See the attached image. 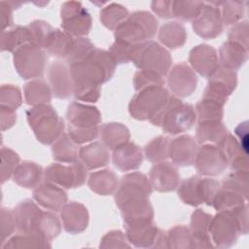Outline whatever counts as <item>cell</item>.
<instances>
[{"instance_id": "6da1fadb", "label": "cell", "mask_w": 249, "mask_h": 249, "mask_svg": "<svg viewBox=\"0 0 249 249\" xmlns=\"http://www.w3.org/2000/svg\"><path fill=\"white\" fill-rule=\"evenodd\" d=\"M68 65L75 98L94 103L100 97L101 85L112 79L117 64L108 51L95 48L84 59Z\"/></svg>"}, {"instance_id": "7a4b0ae2", "label": "cell", "mask_w": 249, "mask_h": 249, "mask_svg": "<svg viewBox=\"0 0 249 249\" xmlns=\"http://www.w3.org/2000/svg\"><path fill=\"white\" fill-rule=\"evenodd\" d=\"M196 121V113L193 105L184 103L177 96H169L160 112L150 121L156 126L169 134H179L192 128Z\"/></svg>"}, {"instance_id": "3957f363", "label": "cell", "mask_w": 249, "mask_h": 249, "mask_svg": "<svg viewBox=\"0 0 249 249\" xmlns=\"http://www.w3.org/2000/svg\"><path fill=\"white\" fill-rule=\"evenodd\" d=\"M26 119L35 137L44 145L53 144L64 131V121L50 104L31 107L26 111Z\"/></svg>"}, {"instance_id": "277c9868", "label": "cell", "mask_w": 249, "mask_h": 249, "mask_svg": "<svg viewBox=\"0 0 249 249\" xmlns=\"http://www.w3.org/2000/svg\"><path fill=\"white\" fill-rule=\"evenodd\" d=\"M158 25L157 18L151 13L136 11L116 28L115 38L129 44L143 43L156 35Z\"/></svg>"}, {"instance_id": "5b68a950", "label": "cell", "mask_w": 249, "mask_h": 249, "mask_svg": "<svg viewBox=\"0 0 249 249\" xmlns=\"http://www.w3.org/2000/svg\"><path fill=\"white\" fill-rule=\"evenodd\" d=\"M131 62L140 70L154 72L163 78L170 70L172 58L165 48L149 40L134 45Z\"/></svg>"}, {"instance_id": "8992f818", "label": "cell", "mask_w": 249, "mask_h": 249, "mask_svg": "<svg viewBox=\"0 0 249 249\" xmlns=\"http://www.w3.org/2000/svg\"><path fill=\"white\" fill-rule=\"evenodd\" d=\"M169 91L163 86H154L138 90L128 104L130 116L139 121H151L166 104Z\"/></svg>"}, {"instance_id": "52a82bcc", "label": "cell", "mask_w": 249, "mask_h": 249, "mask_svg": "<svg viewBox=\"0 0 249 249\" xmlns=\"http://www.w3.org/2000/svg\"><path fill=\"white\" fill-rule=\"evenodd\" d=\"M221 184L215 179L194 175L179 184L178 196L184 203L191 206H198L202 203L210 206Z\"/></svg>"}, {"instance_id": "ba28073f", "label": "cell", "mask_w": 249, "mask_h": 249, "mask_svg": "<svg viewBox=\"0 0 249 249\" xmlns=\"http://www.w3.org/2000/svg\"><path fill=\"white\" fill-rule=\"evenodd\" d=\"M13 62L17 73L22 79L39 78L44 73L47 54L44 49L34 44H26L13 53Z\"/></svg>"}, {"instance_id": "9c48e42d", "label": "cell", "mask_w": 249, "mask_h": 249, "mask_svg": "<svg viewBox=\"0 0 249 249\" xmlns=\"http://www.w3.org/2000/svg\"><path fill=\"white\" fill-rule=\"evenodd\" d=\"M44 179L61 188H79L86 182L87 168L80 160L68 164L56 162L44 170Z\"/></svg>"}, {"instance_id": "30bf717a", "label": "cell", "mask_w": 249, "mask_h": 249, "mask_svg": "<svg viewBox=\"0 0 249 249\" xmlns=\"http://www.w3.org/2000/svg\"><path fill=\"white\" fill-rule=\"evenodd\" d=\"M209 233L212 242L220 248L235 244L240 232L239 224L231 210H222L211 219Z\"/></svg>"}, {"instance_id": "8fae6325", "label": "cell", "mask_w": 249, "mask_h": 249, "mask_svg": "<svg viewBox=\"0 0 249 249\" xmlns=\"http://www.w3.org/2000/svg\"><path fill=\"white\" fill-rule=\"evenodd\" d=\"M61 27L72 36L84 37L91 28V17L81 2L67 1L61 5Z\"/></svg>"}, {"instance_id": "7c38bea8", "label": "cell", "mask_w": 249, "mask_h": 249, "mask_svg": "<svg viewBox=\"0 0 249 249\" xmlns=\"http://www.w3.org/2000/svg\"><path fill=\"white\" fill-rule=\"evenodd\" d=\"M152 186L147 176L140 172L127 173L122 177L118 189L115 192V201L118 207L126 201L149 197L152 194Z\"/></svg>"}, {"instance_id": "4fadbf2b", "label": "cell", "mask_w": 249, "mask_h": 249, "mask_svg": "<svg viewBox=\"0 0 249 249\" xmlns=\"http://www.w3.org/2000/svg\"><path fill=\"white\" fill-rule=\"evenodd\" d=\"M194 163L196 171L204 176H217L223 173L229 164L223 151L211 143L202 144L197 148Z\"/></svg>"}, {"instance_id": "5bb4252c", "label": "cell", "mask_w": 249, "mask_h": 249, "mask_svg": "<svg viewBox=\"0 0 249 249\" xmlns=\"http://www.w3.org/2000/svg\"><path fill=\"white\" fill-rule=\"evenodd\" d=\"M193 29L202 39H214L223 32V19L219 6L204 3L199 16L193 20Z\"/></svg>"}, {"instance_id": "9a60e30c", "label": "cell", "mask_w": 249, "mask_h": 249, "mask_svg": "<svg viewBox=\"0 0 249 249\" xmlns=\"http://www.w3.org/2000/svg\"><path fill=\"white\" fill-rule=\"evenodd\" d=\"M236 84V73L219 66L216 72L209 78L203 97L216 100L225 105L228 97L234 90Z\"/></svg>"}, {"instance_id": "2e32d148", "label": "cell", "mask_w": 249, "mask_h": 249, "mask_svg": "<svg viewBox=\"0 0 249 249\" xmlns=\"http://www.w3.org/2000/svg\"><path fill=\"white\" fill-rule=\"evenodd\" d=\"M125 235L128 243L138 248H167L165 233L154 222L125 228Z\"/></svg>"}, {"instance_id": "e0dca14e", "label": "cell", "mask_w": 249, "mask_h": 249, "mask_svg": "<svg viewBox=\"0 0 249 249\" xmlns=\"http://www.w3.org/2000/svg\"><path fill=\"white\" fill-rule=\"evenodd\" d=\"M167 85L174 96H190L196 89L197 77L185 62L174 65L167 74Z\"/></svg>"}, {"instance_id": "ac0fdd59", "label": "cell", "mask_w": 249, "mask_h": 249, "mask_svg": "<svg viewBox=\"0 0 249 249\" xmlns=\"http://www.w3.org/2000/svg\"><path fill=\"white\" fill-rule=\"evenodd\" d=\"M125 228L141 226L154 221V209L149 197L126 201L120 207Z\"/></svg>"}, {"instance_id": "d6986e66", "label": "cell", "mask_w": 249, "mask_h": 249, "mask_svg": "<svg viewBox=\"0 0 249 249\" xmlns=\"http://www.w3.org/2000/svg\"><path fill=\"white\" fill-rule=\"evenodd\" d=\"M149 181L152 188L160 193L174 191L180 184V174L175 164L160 161L155 163L149 173Z\"/></svg>"}, {"instance_id": "ffe728a7", "label": "cell", "mask_w": 249, "mask_h": 249, "mask_svg": "<svg viewBox=\"0 0 249 249\" xmlns=\"http://www.w3.org/2000/svg\"><path fill=\"white\" fill-rule=\"evenodd\" d=\"M61 231V224L58 217L50 211L38 208L28 223L27 232L44 237L52 241Z\"/></svg>"}, {"instance_id": "44dd1931", "label": "cell", "mask_w": 249, "mask_h": 249, "mask_svg": "<svg viewBox=\"0 0 249 249\" xmlns=\"http://www.w3.org/2000/svg\"><path fill=\"white\" fill-rule=\"evenodd\" d=\"M189 62L194 71L205 78H210L219 68L216 50L206 44L197 45L191 50Z\"/></svg>"}, {"instance_id": "7402d4cb", "label": "cell", "mask_w": 249, "mask_h": 249, "mask_svg": "<svg viewBox=\"0 0 249 249\" xmlns=\"http://www.w3.org/2000/svg\"><path fill=\"white\" fill-rule=\"evenodd\" d=\"M197 148L194 137L183 134L170 140L168 158H170L173 164L177 166H190L195 161Z\"/></svg>"}, {"instance_id": "603a6c76", "label": "cell", "mask_w": 249, "mask_h": 249, "mask_svg": "<svg viewBox=\"0 0 249 249\" xmlns=\"http://www.w3.org/2000/svg\"><path fill=\"white\" fill-rule=\"evenodd\" d=\"M33 198L42 207L51 211H59L67 203V194L59 186L45 181L33 191Z\"/></svg>"}, {"instance_id": "cb8c5ba5", "label": "cell", "mask_w": 249, "mask_h": 249, "mask_svg": "<svg viewBox=\"0 0 249 249\" xmlns=\"http://www.w3.org/2000/svg\"><path fill=\"white\" fill-rule=\"evenodd\" d=\"M66 120L72 127H93L99 125L101 114L95 106L73 101L67 108Z\"/></svg>"}, {"instance_id": "d4e9b609", "label": "cell", "mask_w": 249, "mask_h": 249, "mask_svg": "<svg viewBox=\"0 0 249 249\" xmlns=\"http://www.w3.org/2000/svg\"><path fill=\"white\" fill-rule=\"evenodd\" d=\"M48 77L52 92L56 98L66 99L73 94V83L69 68L61 61H53L49 66Z\"/></svg>"}, {"instance_id": "484cf974", "label": "cell", "mask_w": 249, "mask_h": 249, "mask_svg": "<svg viewBox=\"0 0 249 249\" xmlns=\"http://www.w3.org/2000/svg\"><path fill=\"white\" fill-rule=\"evenodd\" d=\"M63 229L72 234L83 232L89 225V212L87 207L77 201L66 203L60 213Z\"/></svg>"}, {"instance_id": "4316f807", "label": "cell", "mask_w": 249, "mask_h": 249, "mask_svg": "<svg viewBox=\"0 0 249 249\" xmlns=\"http://www.w3.org/2000/svg\"><path fill=\"white\" fill-rule=\"evenodd\" d=\"M212 215L196 209L191 217V233H192V248H212V240L209 233V226Z\"/></svg>"}, {"instance_id": "83f0119b", "label": "cell", "mask_w": 249, "mask_h": 249, "mask_svg": "<svg viewBox=\"0 0 249 249\" xmlns=\"http://www.w3.org/2000/svg\"><path fill=\"white\" fill-rule=\"evenodd\" d=\"M113 162L122 171H130L141 166L143 154L139 146L133 142H125L113 150Z\"/></svg>"}, {"instance_id": "f1b7e54d", "label": "cell", "mask_w": 249, "mask_h": 249, "mask_svg": "<svg viewBox=\"0 0 249 249\" xmlns=\"http://www.w3.org/2000/svg\"><path fill=\"white\" fill-rule=\"evenodd\" d=\"M79 160L87 169L100 168L110 161L109 150L102 142H91L80 148Z\"/></svg>"}, {"instance_id": "f546056e", "label": "cell", "mask_w": 249, "mask_h": 249, "mask_svg": "<svg viewBox=\"0 0 249 249\" xmlns=\"http://www.w3.org/2000/svg\"><path fill=\"white\" fill-rule=\"evenodd\" d=\"M12 177L18 186L25 189H35L44 177V170L36 162L24 160L17 166Z\"/></svg>"}, {"instance_id": "4dcf8cb0", "label": "cell", "mask_w": 249, "mask_h": 249, "mask_svg": "<svg viewBox=\"0 0 249 249\" xmlns=\"http://www.w3.org/2000/svg\"><path fill=\"white\" fill-rule=\"evenodd\" d=\"M221 66L230 70L239 69L248 57V50L231 41L225 42L219 50Z\"/></svg>"}, {"instance_id": "1f68e13d", "label": "cell", "mask_w": 249, "mask_h": 249, "mask_svg": "<svg viewBox=\"0 0 249 249\" xmlns=\"http://www.w3.org/2000/svg\"><path fill=\"white\" fill-rule=\"evenodd\" d=\"M1 51L15 53L18 48L26 44H33L31 31L28 26L18 25L1 32Z\"/></svg>"}, {"instance_id": "d6a6232c", "label": "cell", "mask_w": 249, "mask_h": 249, "mask_svg": "<svg viewBox=\"0 0 249 249\" xmlns=\"http://www.w3.org/2000/svg\"><path fill=\"white\" fill-rule=\"evenodd\" d=\"M88 185L92 192L100 196H109L117 191L119 180L112 170L101 169L90 173Z\"/></svg>"}, {"instance_id": "836d02e7", "label": "cell", "mask_w": 249, "mask_h": 249, "mask_svg": "<svg viewBox=\"0 0 249 249\" xmlns=\"http://www.w3.org/2000/svg\"><path fill=\"white\" fill-rule=\"evenodd\" d=\"M24 99L28 105L37 106L49 104L52 100V89L42 79H34L24 85Z\"/></svg>"}, {"instance_id": "e575fe53", "label": "cell", "mask_w": 249, "mask_h": 249, "mask_svg": "<svg viewBox=\"0 0 249 249\" xmlns=\"http://www.w3.org/2000/svg\"><path fill=\"white\" fill-rule=\"evenodd\" d=\"M159 39L163 46L175 50L181 48L186 43L187 31L181 22L170 21L160 27Z\"/></svg>"}, {"instance_id": "d590c367", "label": "cell", "mask_w": 249, "mask_h": 249, "mask_svg": "<svg viewBox=\"0 0 249 249\" xmlns=\"http://www.w3.org/2000/svg\"><path fill=\"white\" fill-rule=\"evenodd\" d=\"M99 132L102 143L110 150L129 141L130 133L128 128L121 123H108L100 126Z\"/></svg>"}, {"instance_id": "8d00e7d4", "label": "cell", "mask_w": 249, "mask_h": 249, "mask_svg": "<svg viewBox=\"0 0 249 249\" xmlns=\"http://www.w3.org/2000/svg\"><path fill=\"white\" fill-rule=\"evenodd\" d=\"M228 134V129L222 122L204 121L198 122L196 139L200 144H217Z\"/></svg>"}, {"instance_id": "74e56055", "label": "cell", "mask_w": 249, "mask_h": 249, "mask_svg": "<svg viewBox=\"0 0 249 249\" xmlns=\"http://www.w3.org/2000/svg\"><path fill=\"white\" fill-rule=\"evenodd\" d=\"M52 154L54 160L62 163H71L79 160V151L77 144L70 138L68 133L61 136L53 144Z\"/></svg>"}, {"instance_id": "f35d334b", "label": "cell", "mask_w": 249, "mask_h": 249, "mask_svg": "<svg viewBox=\"0 0 249 249\" xmlns=\"http://www.w3.org/2000/svg\"><path fill=\"white\" fill-rule=\"evenodd\" d=\"M51 241L44 237L31 233H21L11 236L1 246L4 249H18V248H50Z\"/></svg>"}, {"instance_id": "ab89813d", "label": "cell", "mask_w": 249, "mask_h": 249, "mask_svg": "<svg viewBox=\"0 0 249 249\" xmlns=\"http://www.w3.org/2000/svg\"><path fill=\"white\" fill-rule=\"evenodd\" d=\"M74 43V38L69 33L54 28L52 38L47 47V52L56 57H67Z\"/></svg>"}, {"instance_id": "60d3db41", "label": "cell", "mask_w": 249, "mask_h": 249, "mask_svg": "<svg viewBox=\"0 0 249 249\" xmlns=\"http://www.w3.org/2000/svg\"><path fill=\"white\" fill-rule=\"evenodd\" d=\"M128 16L129 13L124 6L118 3H110L100 11V21L106 28L116 30Z\"/></svg>"}, {"instance_id": "b9f144b4", "label": "cell", "mask_w": 249, "mask_h": 249, "mask_svg": "<svg viewBox=\"0 0 249 249\" xmlns=\"http://www.w3.org/2000/svg\"><path fill=\"white\" fill-rule=\"evenodd\" d=\"M196 113L198 122L204 121H219L222 122L224 116V104L207 98L202 97L196 105Z\"/></svg>"}, {"instance_id": "7bdbcfd3", "label": "cell", "mask_w": 249, "mask_h": 249, "mask_svg": "<svg viewBox=\"0 0 249 249\" xmlns=\"http://www.w3.org/2000/svg\"><path fill=\"white\" fill-rule=\"evenodd\" d=\"M245 201L246 198L240 194L231 190L223 189L220 186V189L217 192L211 206H213L217 211L231 210L240 205H243L246 203Z\"/></svg>"}, {"instance_id": "ee69618b", "label": "cell", "mask_w": 249, "mask_h": 249, "mask_svg": "<svg viewBox=\"0 0 249 249\" xmlns=\"http://www.w3.org/2000/svg\"><path fill=\"white\" fill-rule=\"evenodd\" d=\"M170 139L166 136H158L151 140L144 148V154L147 160L158 163L164 161L168 158Z\"/></svg>"}, {"instance_id": "f6af8a7d", "label": "cell", "mask_w": 249, "mask_h": 249, "mask_svg": "<svg viewBox=\"0 0 249 249\" xmlns=\"http://www.w3.org/2000/svg\"><path fill=\"white\" fill-rule=\"evenodd\" d=\"M166 247L171 249L192 248V233L190 228L180 225L170 229L166 233Z\"/></svg>"}, {"instance_id": "bcb514c9", "label": "cell", "mask_w": 249, "mask_h": 249, "mask_svg": "<svg viewBox=\"0 0 249 249\" xmlns=\"http://www.w3.org/2000/svg\"><path fill=\"white\" fill-rule=\"evenodd\" d=\"M204 6V2L200 1H172L173 18L182 20L196 19Z\"/></svg>"}, {"instance_id": "7dc6e473", "label": "cell", "mask_w": 249, "mask_h": 249, "mask_svg": "<svg viewBox=\"0 0 249 249\" xmlns=\"http://www.w3.org/2000/svg\"><path fill=\"white\" fill-rule=\"evenodd\" d=\"M221 188L236 192L247 198L248 190V170H232L224 178Z\"/></svg>"}, {"instance_id": "c3c4849f", "label": "cell", "mask_w": 249, "mask_h": 249, "mask_svg": "<svg viewBox=\"0 0 249 249\" xmlns=\"http://www.w3.org/2000/svg\"><path fill=\"white\" fill-rule=\"evenodd\" d=\"M27 26L31 31L33 44L46 50L54 31V28L44 20H34Z\"/></svg>"}, {"instance_id": "681fc988", "label": "cell", "mask_w": 249, "mask_h": 249, "mask_svg": "<svg viewBox=\"0 0 249 249\" xmlns=\"http://www.w3.org/2000/svg\"><path fill=\"white\" fill-rule=\"evenodd\" d=\"M19 156L8 147H2L1 149V184H4L7 180L13 176V173L17 166L19 164Z\"/></svg>"}, {"instance_id": "f907efd6", "label": "cell", "mask_w": 249, "mask_h": 249, "mask_svg": "<svg viewBox=\"0 0 249 249\" xmlns=\"http://www.w3.org/2000/svg\"><path fill=\"white\" fill-rule=\"evenodd\" d=\"M95 49L94 45L90 42L89 38L78 37L74 39V43L70 50L69 54L67 55L68 64L84 59Z\"/></svg>"}, {"instance_id": "816d5d0a", "label": "cell", "mask_w": 249, "mask_h": 249, "mask_svg": "<svg viewBox=\"0 0 249 249\" xmlns=\"http://www.w3.org/2000/svg\"><path fill=\"white\" fill-rule=\"evenodd\" d=\"M135 44H129L124 41L116 40L110 47L109 53L116 64L127 63L132 60V54Z\"/></svg>"}, {"instance_id": "f5cc1de1", "label": "cell", "mask_w": 249, "mask_h": 249, "mask_svg": "<svg viewBox=\"0 0 249 249\" xmlns=\"http://www.w3.org/2000/svg\"><path fill=\"white\" fill-rule=\"evenodd\" d=\"M22 103V95L18 87L15 85H2L0 89V104L13 109L18 108Z\"/></svg>"}, {"instance_id": "db71d44e", "label": "cell", "mask_w": 249, "mask_h": 249, "mask_svg": "<svg viewBox=\"0 0 249 249\" xmlns=\"http://www.w3.org/2000/svg\"><path fill=\"white\" fill-rule=\"evenodd\" d=\"M220 5H222L221 15L224 24L231 25L236 23L242 18L244 8L241 2L225 1L220 2Z\"/></svg>"}, {"instance_id": "11a10c76", "label": "cell", "mask_w": 249, "mask_h": 249, "mask_svg": "<svg viewBox=\"0 0 249 249\" xmlns=\"http://www.w3.org/2000/svg\"><path fill=\"white\" fill-rule=\"evenodd\" d=\"M163 85H164L163 78L154 72L139 70L134 74V77H133V86L136 91L141 90L145 88L154 87V86H163Z\"/></svg>"}, {"instance_id": "9f6ffc18", "label": "cell", "mask_w": 249, "mask_h": 249, "mask_svg": "<svg viewBox=\"0 0 249 249\" xmlns=\"http://www.w3.org/2000/svg\"><path fill=\"white\" fill-rule=\"evenodd\" d=\"M68 135L77 144L91 142L98 137L99 126L93 127H68Z\"/></svg>"}, {"instance_id": "6f0895ef", "label": "cell", "mask_w": 249, "mask_h": 249, "mask_svg": "<svg viewBox=\"0 0 249 249\" xmlns=\"http://www.w3.org/2000/svg\"><path fill=\"white\" fill-rule=\"evenodd\" d=\"M16 224L12 210L2 207L0 211V245L2 246L7 239H9L14 233Z\"/></svg>"}, {"instance_id": "680465c9", "label": "cell", "mask_w": 249, "mask_h": 249, "mask_svg": "<svg viewBox=\"0 0 249 249\" xmlns=\"http://www.w3.org/2000/svg\"><path fill=\"white\" fill-rule=\"evenodd\" d=\"M100 248H129L126 235L121 231H110L100 240Z\"/></svg>"}, {"instance_id": "91938a15", "label": "cell", "mask_w": 249, "mask_h": 249, "mask_svg": "<svg viewBox=\"0 0 249 249\" xmlns=\"http://www.w3.org/2000/svg\"><path fill=\"white\" fill-rule=\"evenodd\" d=\"M229 41L239 44L248 50V22H237L229 32Z\"/></svg>"}, {"instance_id": "94428289", "label": "cell", "mask_w": 249, "mask_h": 249, "mask_svg": "<svg viewBox=\"0 0 249 249\" xmlns=\"http://www.w3.org/2000/svg\"><path fill=\"white\" fill-rule=\"evenodd\" d=\"M0 117H1V130L5 131L10 129L17 122V112L15 109L8 106L0 105Z\"/></svg>"}, {"instance_id": "6125c7cd", "label": "cell", "mask_w": 249, "mask_h": 249, "mask_svg": "<svg viewBox=\"0 0 249 249\" xmlns=\"http://www.w3.org/2000/svg\"><path fill=\"white\" fill-rule=\"evenodd\" d=\"M153 12L162 18H173L172 14V1H153L151 3Z\"/></svg>"}, {"instance_id": "be15d7a7", "label": "cell", "mask_w": 249, "mask_h": 249, "mask_svg": "<svg viewBox=\"0 0 249 249\" xmlns=\"http://www.w3.org/2000/svg\"><path fill=\"white\" fill-rule=\"evenodd\" d=\"M13 7L8 1L0 2V15H1V27L2 31L13 25Z\"/></svg>"}, {"instance_id": "e7e4bbea", "label": "cell", "mask_w": 249, "mask_h": 249, "mask_svg": "<svg viewBox=\"0 0 249 249\" xmlns=\"http://www.w3.org/2000/svg\"><path fill=\"white\" fill-rule=\"evenodd\" d=\"M247 122H243L239 124L235 128L236 135L240 138V146L243 152L247 155V146H248V125Z\"/></svg>"}]
</instances>
